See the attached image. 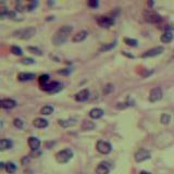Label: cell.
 Here are the masks:
<instances>
[{"label":"cell","instance_id":"1","mask_svg":"<svg viewBox=\"0 0 174 174\" xmlns=\"http://www.w3.org/2000/svg\"><path fill=\"white\" fill-rule=\"evenodd\" d=\"M73 27L71 25H64L62 27H60L57 32L55 33L52 37V44L55 46H60V45H63L65 41L68 40V38L71 35Z\"/></svg>","mask_w":174,"mask_h":174},{"label":"cell","instance_id":"2","mask_svg":"<svg viewBox=\"0 0 174 174\" xmlns=\"http://www.w3.org/2000/svg\"><path fill=\"white\" fill-rule=\"evenodd\" d=\"M36 33V28L34 27H26V28H22V30L15 31L13 33L14 37H18L20 39H24V40H27V39L32 38L33 36Z\"/></svg>","mask_w":174,"mask_h":174},{"label":"cell","instance_id":"3","mask_svg":"<svg viewBox=\"0 0 174 174\" xmlns=\"http://www.w3.org/2000/svg\"><path fill=\"white\" fill-rule=\"evenodd\" d=\"M73 157V151L71 150L70 148L63 149V150L59 151L57 155H56V160H57L58 163H67L69 162L70 160Z\"/></svg>","mask_w":174,"mask_h":174},{"label":"cell","instance_id":"4","mask_svg":"<svg viewBox=\"0 0 174 174\" xmlns=\"http://www.w3.org/2000/svg\"><path fill=\"white\" fill-rule=\"evenodd\" d=\"M144 18L147 22H149V23H154V24L159 23V22H161V20H162L160 14H158L157 12L150 11V10L144 12Z\"/></svg>","mask_w":174,"mask_h":174},{"label":"cell","instance_id":"5","mask_svg":"<svg viewBox=\"0 0 174 174\" xmlns=\"http://www.w3.org/2000/svg\"><path fill=\"white\" fill-rule=\"evenodd\" d=\"M96 149L102 155H108L110 154L112 150V146L110 143L105 142V140H98L96 144Z\"/></svg>","mask_w":174,"mask_h":174},{"label":"cell","instance_id":"6","mask_svg":"<svg viewBox=\"0 0 174 174\" xmlns=\"http://www.w3.org/2000/svg\"><path fill=\"white\" fill-rule=\"evenodd\" d=\"M41 89L45 90V92L52 93L53 94V93H58L59 90L62 89V84L61 83H58V82H52V83L49 82L48 84L41 86Z\"/></svg>","mask_w":174,"mask_h":174},{"label":"cell","instance_id":"7","mask_svg":"<svg viewBox=\"0 0 174 174\" xmlns=\"http://www.w3.org/2000/svg\"><path fill=\"white\" fill-rule=\"evenodd\" d=\"M96 21H97V23H98V25L103 28L110 27L112 24H114V19L110 18V16H103V15L98 16V18L96 19Z\"/></svg>","mask_w":174,"mask_h":174},{"label":"cell","instance_id":"8","mask_svg":"<svg viewBox=\"0 0 174 174\" xmlns=\"http://www.w3.org/2000/svg\"><path fill=\"white\" fill-rule=\"evenodd\" d=\"M134 159H135L136 162H143V161H146L148 159H150V152L146 149H139L135 152L134 155Z\"/></svg>","mask_w":174,"mask_h":174},{"label":"cell","instance_id":"9","mask_svg":"<svg viewBox=\"0 0 174 174\" xmlns=\"http://www.w3.org/2000/svg\"><path fill=\"white\" fill-rule=\"evenodd\" d=\"M163 94H162V89L160 87H155L150 90L149 93V101L151 102H156V101H159L161 98H162Z\"/></svg>","mask_w":174,"mask_h":174},{"label":"cell","instance_id":"10","mask_svg":"<svg viewBox=\"0 0 174 174\" xmlns=\"http://www.w3.org/2000/svg\"><path fill=\"white\" fill-rule=\"evenodd\" d=\"M164 51V48L163 47H156V48H152L150 50L146 51L142 55V58H151V57H156V56H159Z\"/></svg>","mask_w":174,"mask_h":174},{"label":"cell","instance_id":"11","mask_svg":"<svg viewBox=\"0 0 174 174\" xmlns=\"http://www.w3.org/2000/svg\"><path fill=\"white\" fill-rule=\"evenodd\" d=\"M89 98V90L88 89H82L81 92H78L77 94L75 95V100L78 101V102H84L87 99Z\"/></svg>","mask_w":174,"mask_h":174},{"label":"cell","instance_id":"12","mask_svg":"<svg viewBox=\"0 0 174 174\" xmlns=\"http://www.w3.org/2000/svg\"><path fill=\"white\" fill-rule=\"evenodd\" d=\"M110 172V165L107 162H100L96 168L97 174H109Z\"/></svg>","mask_w":174,"mask_h":174},{"label":"cell","instance_id":"13","mask_svg":"<svg viewBox=\"0 0 174 174\" xmlns=\"http://www.w3.org/2000/svg\"><path fill=\"white\" fill-rule=\"evenodd\" d=\"M16 106V101L13 99L10 98H6L1 100V108L2 109H12Z\"/></svg>","mask_w":174,"mask_h":174},{"label":"cell","instance_id":"14","mask_svg":"<svg viewBox=\"0 0 174 174\" xmlns=\"http://www.w3.org/2000/svg\"><path fill=\"white\" fill-rule=\"evenodd\" d=\"M27 143H28V146H30V148L32 149V150H37V149L39 148V146H40V140L37 137H34V136H31V137L28 138Z\"/></svg>","mask_w":174,"mask_h":174},{"label":"cell","instance_id":"15","mask_svg":"<svg viewBox=\"0 0 174 174\" xmlns=\"http://www.w3.org/2000/svg\"><path fill=\"white\" fill-rule=\"evenodd\" d=\"M33 125L37 128H45L48 126V121L46 119H43V118H37L33 121Z\"/></svg>","mask_w":174,"mask_h":174},{"label":"cell","instance_id":"16","mask_svg":"<svg viewBox=\"0 0 174 174\" xmlns=\"http://www.w3.org/2000/svg\"><path fill=\"white\" fill-rule=\"evenodd\" d=\"M103 110L102 109H100V108H94V109H92V110L89 111V117L92 118V119H100L101 117L103 115Z\"/></svg>","mask_w":174,"mask_h":174},{"label":"cell","instance_id":"17","mask_svg":"<svg viewBox=\"0 0 174 174\" xmlns=\"http://www.w3.org/2000/svg\"><path fill=\"white\" fill-rule=\"evenodd\" d=\"M87 35H88V33H87L86 31H81V32L76 33V34L74 35L73 38H72V41H73V43H81V41H83L86 38Z\"/></svg>","mask_w":174,"mask_h":174},{"label":"cell","instance_id":"18","mask_svg":"<svg viewBox=\"0 0 174 174\" xmlns=\"http://www.w3.org/2000/svg\"><path fill=\"white\" fill-rule=\"evenodd\" d=\"M35 78V74L34 73H20L18 75V80L21 81V82H26V81H32Z\"/></svg>","mask_w":174,"mask_h":174},{"label":"cell","instance_id":"19","mask_svg":"<svg viewBox=\"0 0 174 174\" xmlns=\"http://www.w3.org/2000/svg\"><path fill=\"white\" fill-rule=\"evenodd\" d=\"M95 123L93 121H90V120H85L84 122L82 123V126H81V128H82V130H92L95 128Z\"/></svg>","mask_w":174,"mask_h":174},{"label":"cell","instance_id":"20","mask_svg":"<svg viewBox=\"0 0 174 174\" xmlns=\"http://www.w3.org/2000/svg\"><path fill=\"white\" fill-rule=\"evenodd\" d=\"M12 142L10 139H7V138H2L0 140V149L1 150H7V149L12 148Z\"/></svg>","mask_w":174,"mask_h":174},{"label":"cell","instance_id":"21","mask_svg":"<svg viewBox=\"0 0 174 174\" xmlns=\"http://www.w3.org/2000/svg\"><path fill=\"white\" fill-rule=\"evenodd\" d=\"M160 39H161V41H162V43H164V44L170 43V41L173 39V33L170 32V31H165V32L161 35Z\"/></svg>","mask_w":174,"mask_h":174},{"label":"cell","instance_id":"22","mask_svg":"<svg viewBox=\"0 0 174 174\" xmlns=\"http://www.w3.org/2000/svg\"><path fill=\"white\" fill-rule=\"evenodd\" d=\"M58 123H59L60 126H62V127H70V126L74 125L75 124V120L73 119H69V120H59L58 121Z\"/></svg>","mask_w":174,"mask_h":174},{"label":"cell","instance_id":"23","mask_svg":"<svg viewBox=\"0 0 174 174\" xmlns=\"http://www.w3.org/2000/svg\"><path fill=\"white\" fill-rule=\"evenodd\" d=\"M53 112V107H51V106H44L43 108L40 109V113L43 115H49L51 114V113Z\"/></svg>","mask_w":174,"mask_h":174},{"label":"cell","instance_id":"24","mask_svg":"<svg viewBox=\"0 0 174 174\" xmlns=\"http://www.w3.org/2000/svg\"><path fill=\"white\" fill-rule=\"evenodd\" d=\"M38 82L40 86H44V85H46L49 83V75L48 74H43V75L39 76L38 78Z\"/></svg>","mask_w":174,"mask_h":174},{"label":"cell","instance_id":"25","mask_svg":"<svg viewBox=\"0 0 174 174\" xmlns=\"http://www.w3.org/2000/svg\"><path fill=\"white\" fill-rule=\"evenodd\" d=\"M6 171H7L8 173H14V172L16 171V165H15V163H13V162H8L7 164H6Z\"/></svg>","mask_w":174,"mask_h":174},{"label":"cell","instance_id":"26","mask_svg":"<svg viewBox=\"0 0 174 174\" xmlns=\"http://www.w3.org/2000/svg\"><path fill=\"white\" fill-rule=\"evenodd\" d=\"M115 45H117V41H112V43L105 44V45H103V46L100 48V51H107V50H110V49L114 48Z\"/></svg>","mask_w":174,"mask_h":174},{"label":"cell","instance_id":"27","mask_svg":"<svg viewBox=\"0 0 174 174\" xmlns=\"http://www.w3.org/2000/svg\"><path fill=\"white\" fill-rule=\"evenodd\" d=\"M170 121H171V115H170V114H168V113H163V114L161 115L160 122H161L162 124L167 125V124L170 123Z\"/></svg>","mask_w":174,"mask_h":174},{"label":"cell","instance_id":"28","mask_svg":"<svg viewBox=\"0 0 174 174\" xmlns=\"http://www.w3.org/2000/svg\"><path fill=\"white\" fill-rule=\"evenodd\" d=\"M124 43L127 45V46H130V47H136L137 46V40L136 39H133V38H124Z\"/></svg>","mask_w":174,"mask_h":174},{"label":"cell","instance_id":"29","mask_svg":"<svg viewBox=\"0 0 174 174\" xmlns=\"http://www.w3.org/2000/svg\"><path fill=\"white\" fill-rule=\"evenodd\" d=\"M11 52L15 56H22V53H23L22 52V49L18 46H12L11 47Z\"/></svg>","mask_w":174,"mask_h":174},{"label":"cell","instance_id":"30","mask_svg":"<svg viewBox=\"0 0 174 174\" xmlns=\"http://www.w3.org/2000/svg\"><path fill=\"white\" fill-rule=\"evenodd\" d=\"M37 5H38V1H30V2L26 5V9L28 10V11H32V10H34L35 8L37 7Z\"/></svg>","mask_w":174,"mask_h":174},{"label":"cell","instance_id":"31","mask_svg":"<svg viewBox=\"0 0 174 174\" xmlns=\"http://www.w3.org/2000/svg\"><path fill=\"white\" fill-rule=\"evenodd\" d=\"M13 125L15 126V127H18V128H23V126H24V122L22 121L21 119H14L13 120Z\"/></svg>","mask_w":174,"mask_h":174},{"label":"cell","instance_id":"32","mask_svg":"<svg viewBox=\"0 0 174 174\" xmlns=\"http://www.w3.org/2000/svg\"><path fill=\"white\" fill-rule=\"evenodd\" d=\"M27 50L30 51V52L36 55V56H41V55H43V52H41L38 48H36V47H27Z\"/></svg>","mask_w":174,"mask_h":174},{"label":"cell","instance_id":"33","mask_svg":"<svg viewBox=\"0 0 174 174\" xmlns=\"http://www.w3.org/2000/svg\"><path fill=\"white\" fill-rule=\"evenodd\" d=\"M21 63H22V64H26V65H28V64H34L35 63V60L32 59V58H24V59L21 60Z\"/></svg>","mask_w":174,"mask_h":174},{"label":"cell","instance_id":"34","mask_svg":"<svg viewBox=\"0 0 174 174\" xmlns=\"http://www.w3.org/2000/svg\"><path fill=\"white\" fill-rule=\"evenodd\" d=\"M87 6L90 8H97L99 6V2L97 0H89V1L87 2Z\"/></svg>","mask_w":174,"mask_h":174},{"label":"cell","instance_id":"35","mask_svg":"<svg viewBox=\"0 0 174 174\" xmlns=\"http://www.w3.org/2000/svg\"><path fill=\"white\" fill-rule=\"evenodd\" d=\"M130 101H127V102H119L118 103V106H117V108L118 109H125L126 107H130V106H132V105H130Z\"/></svg>","mask_w":174,"mask_h":174},{"label":"cell","instance_id":"36","mask_svg":"<svg viewBox=\"0 0 174 174\" xmlns=\"http://www.w3.org/2000/svg\"><path fill=\"white\" fill-rule=\"evenodd\" d=\"M111 90H113V86L111 84H108L107 86L105 87V89H103V93H105L106 95L109 94V93L111 92Z\"/></svg>","mask_w":174,"mask_h":174},{"label":"cell","instance_id":"37","mask_svg":"<svg viewBox=\"0 0 174 174\" xmlns=\"http://www.w3.org/2000/svg\"><path fill=\"white\" fill-rule=\"evenodd\" d=\"M58 73L59 74H63V75H68V74L71 73V70L70 69H63V70H59L58 71Z\"/></svg>","mask_w":174,"mask_h":174},{"label":"cell","instance_id":"38","mask_svg":"<svg viewBox=\"0 0 174 174\" xmlns=\"http://www.w3.org/2000/svg\"><path fill=\"white\" fill-rule=\"evenodd\" d=\"M122 55H124V56H126V57H128V58H134V56L133 55H128L126 51H122Z\"/></svg>","mask_w":174,"mask_h":174},{"label":"cell","instance_id":"39","mask_svg":"<svg viewBox=\"0 0 174 174\" xmlns=\"http://www.w3.org/2000/svg\"><path fill=\"white\" fill-rule=\"evenodd\" d=\"M139 174H151V173H149V172H147V171H142Z\"/></svg>","mask_w":174,"mask_h":174},{"label":"cell","instance_id":"40","mask_svg":"<svg viewBox=\"0 0 174 174\" xmlns=\"http://www.w3.org/2000/svg\"><path fill=\"white\" fill-rule=\"evenodd\" d=\"M148 5L151 7V6H154V2H152V1H148Z\"/></svg>","mask_w":174,"mask_h":174},{"label":"cell","instance_id":"41","mask_svg":"<svg viewBox=\"0 0 174 174\" xmlns=\"http://www.w3.org/2000/svg\"><path fill=\"white\" fill-rule=\"evenodd\" d=\"M47 20H53V16H48V19H47Z\"/></svg>","mask_w":174,"mask_h":174}]
</instances>
